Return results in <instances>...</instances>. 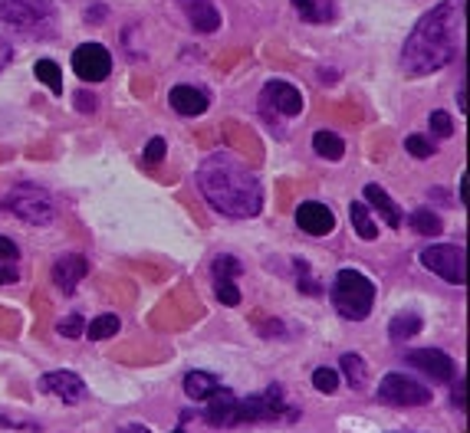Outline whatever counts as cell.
I'll list each match as a JSON object with an SVG mask.
<instances>
[{
    "instance_id": "cell-1",
    "label": "cell",
    "mask_w": 470,
    "mask_h": 433,
    "mask_svg": "<svg viewBox=\"0 0 470 433\" xmlns=\"http://www.w3.org/2000/svg\"><path fill=\"white\" fill-rule=\"evenodd\" d=\"M460 23H464V0H444L411 30L401 62L411 76H428L448 66L460 50Z\"/></svg>"
},
{
    "instance_id": "cell-2",
    "label": "cell",
    "mask_w": 470,
    "mask_h": 433,
    "mask_svg": "<svg viewBox=\"0 0 470 433\" xmlns=\"http://www.w3.org/2000/svg\"><path fill=\"white\" fill-rule=\"evenodd\" d=\"M197 187L205 194V201L221 211L224 217H256L264 207V187L247 171L244 164L231 158V154H211L201 168H197Z\"/></svg>"
},
{
    "instance_id": "cell-3",
    "label": "cell",
    "mask_w": 470,
    "mask_h": 433,
    "mask_svg": "<svg viewBox=\"0 0 470 433\" xmlns=\"http://www.w3.org/2000/svg\"><path fill=\"white\" fill-rule=\"evenodd\" d=\"M332 305L339 309L342 319L362 322V319H368L372 305H375V286H372L365 272L339 270L336 282H332Z\"/></svg>"
},
{
    "instance_id": "cell-4",
    "label": "cell",
    "mask_w": 470,
    "mask_h": 433,
    "mask_svg": "<svg viewBox=\"0 0 470 433\" xmlns=\"http://www.w3.org/2000/svg\"><path fill=\"white\" fill-rule=\"evenodd\" d=\"M0 207L7 213H13V217H21V221L37 223V227H43V223H50L56 217L50 194L43 191V187H37V184H17V187H11V191L4 194Z\"/></svg>"
},
{
    "instance_id": "cell-5",
    "label": "cell",
    "mask_w": 470,
    "mask_h": 433,
    "mask_svg": "<svg viewBox=\"0 0 470 433\" xmlns=\"http://www.w3.org/2000/svg\"><path fill=\"white\" fill-rule=\"evenodd\" d=\"M0 21L23 37L46 33L53 23L50 0H0Z\"/></svg>"
},
{
    "instance_id": "cell-6",
    "label": "cell",
    "mask_w": 470,
    "mask_h": 433,
    "mask_svg": "<svg viewBox=\"0 0 470 433\" xmlns=\"http://www.w3.org/2000/svg\"><path fill=\"white\" fill-rule=\"evenodd\" d=\"M379 397L385 404H395V407H424L434 394L408 374H385L379 384Z\"/></svg>"
},
{
    "instance_id": "cell-7",
    "label": "cell",
    "mask_w": 470,
    "mask_h": 433,
    "mask_svg": "<svg viewBox=\"0 0 470 433\" xmlns=\"http://www.w3.org/2000/svg\"><path fill=\"white\" fill-rule=\"evenodd\" d=\"M421 262L431 272H438L441 279L464 286V250L454 246V243H434V246H428V250L421 253Z\"/></svg>"
},
{
    "instance_id": "cell-8",
    "label": "cell",
    "mask_w": 470,
    "mask_h": 433,
    "mask_svg": "<svg viewBox=\"0 0 470 433\" xmlns=\"http://www.w3.org/2000/svg\"><path fill=\"white\" fill-rule=\"evenodd\" d=\"M72 70L86 82H103L113 72V56L103 43H82L80 50L72 53Z\"/></svg>"
},
{
    "instance_id": "cell-9",
    "label": "cell",
    "mask_w": 470,
    "mask_h": 433,
    "mask_svg": "<svg viewBox=\"0 0 470 433\" xmlns=\"http://www.w3.org/2000/svg\"><path fill=\"white\" fill-rule=\"evenodd\" d=\"M260 105H264V112L273 109V115L293 119V115L303 112V96H299L297 86H290V82H283V79H273V82H266L264 92H260Z\"/></svg>"
},
{
    "instance_id": "cell-10",
    "label": "cell",
    "mask_w": 470,
    "mask_h": 433,
    "mask_svg": "<svg viewBox=\"0 0 470 433\" xmlns=\"http://www.w3.org/2000/svg\"><path fill=\"white\" fill-rule=\"evenodd\" d=\"M276 413H287L290 421L297 417V411H287L283 407V391L280 387H266L264 394H254V397H247V401H240V423L244 421H270V417H276Z\"/></svg>"
},
{
    "instance_id": "cell-11",
    "label": "cell",
    "mask_w": 470,
    "mask_h": 433,
    "mask_svg": "<svg viewBox=\"0 0 470 433\" xmlns=\"http://www.w3.org/2000/svg\"><path fill=\"white\" fill-rule=\"evenodd\" d=\"M405 362L415 364L418 371H424L431 381H454V371H457V364L450 362V354L438 352V348H418V352H408L405 354Z\"/></svg>"
},
{
    "instance_id": "cell-12",
    "label": "cell",
    "mask_w": 470,
    "mask_h": 433,
    "mask_svg": "<svg viewBox=\"0 0 470 433\" xmlns=\"http://www.w3.org/2000/svg\"><path fill=\"white\" fill-rule=\"evenodd\" d=\"M297 223L299 230L309 233V237H326V233L336 230V213L329 211L326 204L306 201L297 207Z\"/></svg>"
},
{
    "instance_id": "cell-13",
    "label": "cell",
    "mask_w": 470,
    "mask_h": 433,
    "mask_svg": "<svg viewBox=\"0 0 470 433\" xmlns=\"http://www.w3.org/2000/svg\"><path fill=\"white\" fill-rule=\"evenodd\" d=\"M207 423L211 427H237L240 423V397L224 387H217L207 397Z\"/></svg>"
},
{
    "instance_id": "cell-14",
    "label": "cell",
    "mask_w": 470,
    "mask_h": 433,
    "mask_svg": "<svg viewBox=\"0 0 470 433\" xmlns=\"http://www.w3.org/2000/svg\"><path fill=\"white\" fill-rule=\"evenodd\" d=\"M43 391L53 394V397H60L63 404H80L86 397V384L82 378H76L72 371H50L43 374Z\"/></svg>"
},
{
    "instance_id": "cell-15",
    "label": "cell",
    "mask_w": 470,
    "mask_h": 433,
    "mask_svg": "<svg viewBox=\"0 0 470 433\" xmlns=\"http://www.w3.org/2000/svg\"><path fill=\"white\" fill-rule=\"evenodd\" d=\"M89 272V260L86 256H80V253H72V256H63V260H56V266H53V282L60 286L63 293L70 296L76 286L82 282V276Z\"/></svg>"
},
{
    "instance_id": "cell-16",
    "label": "cell",
    "mask_w": 470,
    "mask_h": 433,
    "mask_svg": "<svg viewBox=\"0 0 470 433\" xmlns=\"http://www.w3.org/2000/svg\"><path fill=\"white\" fill-rule=\"evenodd\" d=\"M178 7L184 11V17L191 21V27L201 33H214L221 27V13L211 0H178Z\"/></svg>"
},
{
    "instance_id": "cell-17",
    "label": "cell",
    "mask_w": 470,
    "mask_h": 433,
    "mask_svg": "<svg viewBox=\"0 0 470 433\" xmlns=\"http://www.w3.org/2000/svg\"><path fill=\"white\" fill-rule=\"evenodd\" d=\"M168 102H172V109L178 115H188V119H195V115H205L207 112V96L195 86H174L168 92Z\"/></svg>"
},
{
    "instance_id": "cell-18",
    "label": "cell",
    "mask_w": 470,
    "mask_h": 433,
    "mask_svg": "<svg viewBox=\"0 0 470 433\" xmlns=\"http://www.w3.org/2000/svg\"><path fill=\"white\" fill-rule=\"evenodd\" d=\"M365 201L372 204V207H375V211L382 213V221L389 223V227H395V230H399L401 221H405V217H401L399 204L391 201V197H389V194H385V191H382L379 184H368V187H365Z\"/></svg>"
},
{
    "instance_id": "cell-19",
    "label": "cell",
    "mask_w": 470,
    "mask_h": 433,
    "mask_svg": "<svg viewBox=\"0 0 470 433\" xmlns=\"http://www.w3.org/2000/svg\"><path fill=\"white\" fill-rule=\"evenodd\" d=\"M217 387H221V384H217L214 374H207V371L184 374V394H188L191 401H207V397H211Z\"/></svg>"
},
{
    "instance_id": "cell-20",
    "label": "cell",
    "mask_w": 470,
    "mask_h": 433,
    "mask_svg": "<svg viewBox=\"0 0 470 433\" xmlns=\"http://www.w3.org/2000/svg\"><path fill=\"white\" fill-rule=\"evenodd\" d=\"M408 227L415 233H421V237H438V233H441V217H438V213H431V207H418V211H411Z\"/></svg>"
},
{
    "instance_id": "cell-21",
    "label": "cell",
    "mask_w": 470,
    "mask_h": 433,
    "mask_svg": "<svg viewBox=\"0 0 470 433\" xmlns=\"http://www.w3.org/2000/svg\"><path fill=\"white\" fill-rule=\"evenodd\" d=\"M313 148H316V154L329 158V162H339V158L346 154V145H342V138H339V135H332V131H316V135H313Z\"/></svg>"
},
{
    "instance_id": "cell-22",
    "label": "cell",
    "mask_w": 470,
    "mask_h": 433,
    "mask_svg": "<svg viewBox=\"0 0 470 433\" xmlns=\"http://www.w3.org/2000/svg\"><path fill=\"white\" fill-rule=\"evenodd\" d=\"M348 217H352V227H356V233L362 237V240H375V237H379V227L372 223L365 204L352 201V207H348Z\"/></svg>"
},
{
    "instance_id": "cell-23",
    "label": "cell",
    "mask_w": 470,
    "mask_h": 433,
    "mask_svg": "<svg viewBox=\"0 0 470 433\" xmlns=\"http://www.w3.org/2000/svg\"><path fill=\"white\" fill-rule=\"evenodd\" d=\"M418 332H421V315H415V312L395 315L389 325V335L395 338V342H401V338H415Z\"/></svg>"
},
{
    "instance_id": "cell-24",
    "label": "cell",
    "mask_w": 470,
    "mask_h": 433,
    "mask_svg": "<svg viewBox=\"0 0 470 433\" xmlns=\"http://www.w3.org/2000/svg\"><path fill=\"white\" fill-rule=\"evenodd\" d=\"M119 329H122L119 315H99V319H92V322L86 325V335H89L92 342H105V338H115Z\"/></svg>"
},
{
    "instance_id": "cell-25",
    "label": "cell",
    "mask_w": 470,
    "mask_h": 433,
    "mask_svg": "<svg viewBox=\"0 0 470 433\" xmlns=\"http://www.w3.org/2000/svg\"><path fill=\"white\" fill-rule=\"evenodd\" d=\"M33 76L46 86L50 92H56V96H63V72L60 66L53 60H37V66H33Z\"/></svg>"
},
{
    "instance_id": "cell-26",
    "label": "cell",
    "mask_w": 470,
    "mask_h": 433,
    "mask_svg": "<svg viewBox=\"0 0 470 433\" xmlns=\"http://www.w3.org/2000/svg\"><path fill=\"white\" fill-rule=\"evenodd\" d=\"M293 7H297L309 23H326L332 17V4L329 0H293Z\"/></svg>"
},
{
    "instance_id": "cell-27",
    "label": "cell",
    "mask_w": 470,
    "mask_h": 433,
    "mask_svg": "<svg viewBox=\"0 0 470 433\" xmlns=\"http://www.w3.org/2000/svg\"><path fill=\"white\" fill-rule=\"evenodd\" d=\"M342 374H346L348 378V384H362L365 381V362H362V358H358V354H342Z\"/></svg>"
},
{
    "instance_id": "cell-28",
    "label": "cell",
    "mask_w": 470,
    "mask_h": 433,
    "mask_svg": "<svg viewBox=\"0 0 470 433\" xmlns=\"http://www.w3.org/2000/svg\"><path fill=\"white\" fill-rule=\"evenodd\" d=\"M313 387L323 391V394H336L339 374L332 371V368H316V371H313Z\"/></svg>"
},
{
    "instance_id": "cell-29",
    "label": "cell",
    "mask_w": 470,
    "mask_h": 433,
    "mask_svg": "<svg viewBox=\"0 0 470 433\" xmlns=\"http://www.w3.org/2000/svg\"><path fill=\"white\" fill-rule=\"evenodd\" d=\"M56 332H60L63 338H82V332H86V319H82L80 312L66 315V319L56 325Z\"/></svg>"
},
{
    "instance_id": "cell-30",
    "label": "cell",
    "mask_w": 470,
    "mask_h": 433,
    "mask_svg": "<svg viewBox=\"0 0 470 433\" xmlns=\"http://www.w3.org/2000/svg\"><path fill=\"white\" fill-rule=\"evenodd\" d=\"M214 293H217V299H221L224 305H237V303H240V289L234 286V279H224V276H217Z\"/></svg>"
},
{
    "instance_id": "cell-31",
    "label": "cell",
    "mask_w": 470,
    "mask_h": 433,
    "mask_svg": "<svg viewBox=\"0 0 470 433\" xmlns=\"http://www.w3.org/2000/svg\"><path fill=\"white\" fill-rule=\"evenodd\" d=\"M405 148H408V154L421 158V162L434 154V145H431V138H424V135H408V138H405Z\"/></svg>"
},
{
    "instance_id": "cell-32",
    "label": "cell",
    "mask_w": 470,
    "mask_h": 433,
    "mask_svg": "<svg viewBox=\"0 0 470 433\" xmlns=\"http://www.w3.org/2000/svg\"><path fill=\"white\" fill-rule=\"evenodd\" d=\"M431 131H434L438 138H450V135H454V121H450L448 112H431Z\"/></svg>"
},
{
    "instance_id": "cell-33",
    "label": "cell",
    "mask_w": 470,
    "mask_h": 433,
    "mask_svg": "<svg viewBox=\"0 0 470 433\" xmlns=\"http://www.w3.org/2000/svg\"><path fill=\"white\" fill-rule=\"evenodd\" d=\"M240 262L234 260V256H217L214 260V279L217 276H224V279H234V276H240Z\"/></svg>"
},
{
    "instance_id": "cell-34",
    "label": "cell",
    "mask_w": 470,
    "mask_h": 433,
    "mask_svg": "<svg viewBox=\"0 0 470 433\" xmlns=\"http://www.w3.org/2000/svg\"><path fill=\"white\" fill-rule=\"evenodd\" d=\"M297 272H299V276H303V279H299V289H303V293H306V296H319V293H323V289H319L316 282H313V279H309V276H306V272H309L306 260H297Z\"/></svg>"
},
{
    "instance_id": "cell-35",
    "label": "cell",
    "mask_w": 470,
    "mask_h": 433,
    "mask_svg": "<svg viewBox=\"0 0 470 433\" xmlns=\"http://www.w3.org/2000/svg\"><path fill=\"white\" fill-rule=\"evenodd\" d=\"M17 279H21V270H17V262L0 260V286H7V282H17Z\"/></svg>"
},
{
    "instance_id": "cell-36",
    "label": "cell",
    "mask_w": 470,
    "mask_h": 433,
    "mask_svg": "<svg viewBox=\"0 0 470 433\" xmlns=\"http://www.w3.org/2000/svg\"><path fill=\"white\" fill-rule=\"evenodd\" d=\"M162 158H164V141L162 138H152V141H148V148H145V162L158 164Z\"/></svg>"
},
{
    "instance_id": "cell-37",
    "label": "cell",
    "mask_w": 470,
    "mask_h": 433,
    "mask_svg": "<svg viewBox=\"0 0 470 433\" xmlns=\"http://www.w3.org/2000/svg\"><path fill=\"white\" fill-rule=\"evenodd\" d=\"M0 260H11V262L21 260V250H17V243L7 240V237H0Z\"/></svg>"
},
{
    "instance_id": "cell-38",
    "label": "cell",
    "mask_w": 470,
    "mask_h": 433,
    "mask_svg": "<svg viewBox=\"0 0 470 433\" xmlns=\"http://www.w3.org/2000/svg\"><path fill=\"white\" fill-rule=\"evenodd\" d=\"M76 105H80V112H96V96H89V92H76Z\"/></svg>"
},
{
    "instance_id": "cell-39",
    "label": "cell",
    "mask_w": 470,
    "mask_h": 433,
    "mask_svg": "<svg viewBox=\"0 0 470 433\" xmlns=\"http://www.w3.org/2000/svg\"><path fill=\"white\" fill-rule=\"evenodd\" d=\"M7 62H11V43H7V40H0V70H4Z\"/></svg>"
},
{
    "instance_id": "cell-40",
    "label": "cell",
    "mask_w": 470,
    "mask_h": 433,
    "mask_svg": "<svg viewBox=\"0 0 470 433\" xmlns=\"http://www.w3.org/2000/svg\"><path fill=\"white\" fill-rule=\"evenodd\" d=\"M450 401H454L460 411H464V381H457V387H454V394H450Z\"/></svg>"
},
{
    "instance_id": "cell-41",
    "label": "cell",
    "mask_w": 470,
    "mask_h": 433,
    "mask_svg": "<svg viewBox=\"0 0 470 433\" xmlns=\"http://www.w3.org/2000/svg\"><path fill=\"white\" fill-rule=\"evenodd\" d=\"M122 433H152L148 427H142V423H132V427H125Z\"/></svg>"
},
{
    "instance_id": "cell-42",
    "label": "cell",
    "mask_w": 470,
    "mask_h": 433,
    "mask_svg": "<svg viewBox=\"0 0 470 433\" xmlns=\"http://www.w3.org/2000/svg\"><path fill=\"white\" fill-rule=\"evenodd\" d=\"M174 433H184V430H174Z\"/></svg>"
}]
</instances>
